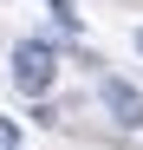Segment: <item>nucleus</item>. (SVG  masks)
Segmentation results:
<instances>
[{
  "instance_id": "f257e3e1",
  "label": "nucleus",
  "mask_w": 143,
  "mask_h": 150,
  "mask_svg": "<svg viewBox=\"0 0 143 150\" xmlns=\"http://www.w3.org/2000/svg\"><path fill=\"white\" fill-rule=\"evenodd\" d=\"M52 72H59V52L46 39H20L13 46V85L26 98H46V91H52Z\"/></svg>"
},
{
  "instance_id": "f03ea898",
  "label": "nucleus",
  "mask_w": 143,
  "mask_h": 150,
  "mask_svg": "<svg viewBox=\"0 0 143 150\" xmlns=\"http://www.w3.org/2000/svg\"><path fill=\"white\" fill-rule=\"evenodd\" d=\"M98 91H104V105H111V117H117V124L143 131V91H137V85H124V79H104Z\"/></svg>"
},
{
  "instance_id": "7ed1b4c3",
  "label": "nucleus",
  "mask_w": 143,
  "mask_h": 150,
  "mask_svg": "<svg viewBox=\"0 0 143 150\" xmlns=\"http://www.w3.org/2000/svg\"><path fill=\"white\" fill-rule=\"evenodd\" d=\"M0 144H7V150H20V131H13V117H0Z\"/></svg>"
},
{
  "instance_id": "20e7f679",
  "label": "nucleus",
  "mask_w": 143,
  "mask_h": 150,
  "mask_svg": "<svg viewBox=\"0 0 143 150\" xmlns=\"http://www.w3.org/2000/svg\"><path fill=\"white\" fill-rule=\"evenodd\" d=\"M137 52H143V33H137Z\"/></svg>"
}]
</instances>
